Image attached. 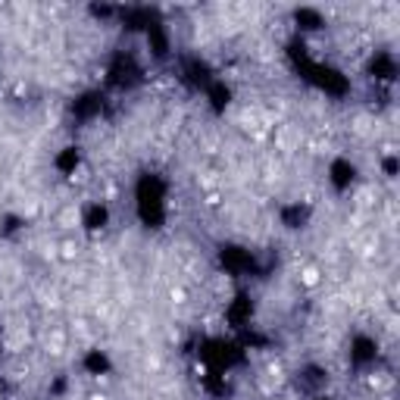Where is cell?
<instances>
[{
    "mask_svg": "<svg viewBox=\"0 0 400 400\" xmlns=\"http://www.w3.org/2000/svg\"><path fill=\"white\" fill-rule=\"evenodd\" d=\"M300 282H303L306 288H316V285H319V269H313V266H306V269L300 272Z\"/></svg>",
    "mask_w": 400,
    "mask_h": 400,
    "instance_id": "cell-1",
    "label": "cell"
},
{
    "mask_svg": "<svg viewBox=\"0 0 400 400\" xmlns=\"http://www.w3.org/2000/svg\"><path fill=\"white\" fill-rule=\"evenodd\" d=\"M60 257H63V260H75V257H78V244H75V241H66V244L60 247Z\"/></svg>",
    "mask_w": 400,
    "mask_h": 400,
    "instance_id": "cell-2",
    "label": "cell"
},
{
    "mask_svg": "<svg viewBox=\"0 0 400 400\" xmlns=\"http://www.w3.org/2000/svg\"><path fill=\"white\" fill-rule=\"evenodd\" d=\"M91 400H110L106 394H91Z\"/></svg>",
    "mask_w": 400,
    "mask_h": 400,
    "instance_id": "cell-3",
    "label": "cell"
}]
</instances>
